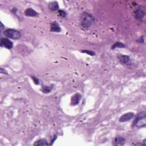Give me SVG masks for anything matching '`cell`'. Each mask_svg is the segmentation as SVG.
I'll use <instances>...</instances> for the list:
<instances>
[{"mask_svg":"<svg viewBox=\"0 0 146 146\" xmlns=\"http://www.w3.org/2000/svg\"><path fill=\"white\" fill-rule=\"evenodd\" d=\"M94 22V17L93 16L87 12L82 13L81 16V26L87 29L92 26Z\"/></svg>","mask_w":146,"mask_h":146,"instance_id":"1","label":"cell"},{"mask_svg":"<svg viewBox=\"0 0 146 146\" xmlns=\"http://www.w3.org/2000/svg\"><path fill=\"white\" fill-rule=\"evenodd\" d=\"M146 126V113L145 112L139 113L136 115L133 122V127L138 128L144 127Z\"/></svg>","mask_w":146,"mask_h":146,"instance_id":"2","label":"cell"},{"mask_svg":"<svg viewBox=\"0 0 146 146\" xmlns=\"http://www.w3.org/2000/svg\"><path fill=\"white\" fill-rule=\"evenodd\" d=\"M4 34L7 38L14 40L19 39L21 36V33L19 31L12 29H8L5 30L4 32Z\"/></svg>","mask_w":146,"mask_h":146,"instance_id":"3","label":"cell"},{"mask_svg":"<svg viewBox=\"0 0 146 146\" xmlns=\"http://www.w3.org/2000/svg\"><path fill=\"white\" fill-rule=\"evenodd\" d=\"M134 13H135V16L136 19H138V21H142V20L144 18V17L145 16L144 10L141 6L138 7L135 10Z\"/></svg>","mask_w":146,"mask_h":146,"instance_id":"4","label":"cell"},{"mask_svg":"<svg viewBox=\"0 0 146 146\" xmlns=\"http://www.w3.org/2000/svg\"><path fill=\"white\" fill-rule=\"evenodd\" d=\"M134 116H135V114L132 112L125 113L123 114V115H122L121 117H120L119 122L123 123V122L130 121L134 118Z\"/></svg>","mask_w":146,"mask_h":146,"instance_id":"5","label":"cell"},{"mask_svg":"<svg viewBox=\"0 0 146 146\" xmlns=\"http://www.w3.org/2000/svg\"><path fill=\"white\" fill-rule=\"evenodd\" d=\"M0 45L2 47H5L8 49H11L13 47V44L10 40L6 38H1Z\"/></svg>","mask_w":146,"mask_h":146,"instance_id":"6","label":"cell"},{"mask_svg":"<svg viewBox=\"0 0 146 146\" xmlns=\"http://www.w3.org/2000/svg\"><path fill=\"white\" fill-rule=\"evenodd\" d=\"M81 99V95L79 93H76L71 97V105L76 106L78 105Z\"/></svg>","mask_w":146,"mask_h":146,"instance_id":"7","label":"cell"},{"mask_svg":"<svg viewBox=\"0 0 146 146\" xmlns=\"http://www.w3.org/2000/svg\"><path fill=\"white\" fill-rule=\"evenodd\" d=\"M50 31L55 33H59L61 31V28L59 25L56 21L53 22L51 24L50 27Z\"/></svg>","mask_w":146,"mask_h":146,"instance_id":"8","label":"cell"},{"mask_svg":"<svg viewBox=\"0 0 146 146\" xmlns=\"http://www.w3.org/2000/svg\"><path fill=\"white\" fill-rule=\"evenodd\" d=\"M126 139L122 136L116 137L114 139L113 144L115 145H123L125 144Z\"/></svg>","mask_w":146,"mask_h":146,"instance_id":"9","label":"cell"},{"mask_svg":"<svg viewBox=\"0 0 146 146\" xmlns=\"http://www.w3.org/2000/svg\"><path fill=\"white\" fill-rule=\"evenodd\" d=\"M25 15L27 17H36L38 15V13L32 8H27L25 11Z\"/></svg>","mask_w":146,"mask_h":146,"instance_id":"10","label":"cell"},{"mask_svg":"<svg viewBox=\"0 0 146 146\" xmlns=\"http://www.w3.org/2000/svg\"><path fill=\"white\" fill-rule=\"evenodd\" d=\"M49 9L51 11H57L59 10V5L57 1H53L50 2L48 5Z\"/></svg>","mask_w":146,"mask_h":146,"instance_id":"11","label":"cell"},{"mask_svg":"<svg viewBox=\"0 0 146 146\" xmlns=\"http://www.w3.org/2000/svg\"><path fill=\"white\" fill-rule=\"evenodd\" d=\"M119 60L122 64L127 65L130 61V58L129 56L126 55H122L119 57Z\"/></svg>","mask_w":146,"mask_h":146,"instance_id":"12","label":"cell"},{"mask_svg":"<svg viewBox=\"0 0 146 146\" xmlns=\"http://www.w3.org/2000/svg\"><path fill=\"white\" fill-rule=\"evenodd\" d=\"M49 145V144L48 143L46 140L44 139H39L38 141H36L34 143V145L35 146H44V145Z\"/></svg>","mask_w":146,"mask_h":146,"instance_id":"13","label":"cell"},{"mask_svg":"<svg viewBox=\"0 0 146 146\" xmlns=\"http://www.w3.org/2000/svg\"><path fill=\"white\" fill-rule=\"evenodd\" d=\"M124 47H126V45L121 42H116L115 43V44H114L112 46H111V48H112V49H114V48H124Z\"/></svg>","mask_w":146,"mask_h":146,"instance_id":"14","label":"cell"},{"mask_svg":"<svg viewBox=\"0 0 146 146\" xmlns=\"http://www.w3.org/2000/svg\"><path fill=\"white\" fill-rule=\"evenodd\" d=\"M53 86H43L42 88H41V91H42V93H44L45 94H48L50 93L51 90L53 89Z\"/></svg>","mask_w":146,"mask_h":146,"instance_id":"15","label":"cell"},{"mask_svg":"<svg viewBox=\"0 0 146 146\" xmlns=\"http://www.w3.org/2000/svg\"><path fill=\"white\" fill-rule=\"evenodd\" d=\"M82 53L87 54L88 55H89L90 56H94L95 55V53L93 51L89 50H82L81 51Z\"/></svg>","mask_w":146,"mask_h":146,"instance_id":"16","label":"cell"},{"mask_svg":"<svg viewBox=\"0 0 146 146\" xmlns=\"http://www.w3.org/2000/svg\"><path fill=\"white\" fill-rule=\"evenodd\" d=\"M58 13L59 16L62 17V18H65V17L67 16L66 12L63 10H59Z\"/></svg>","mask_w":146,"mask_h":146,"instance_id":"17","label":"cell"},{"mask_svg":"<svg viewBox=\"0 0 146 146\" xmlns=\"http://www.w3.org/2000/svg\"><path fill=\"white\" fill-rule=\"evenodd\" d=\"M31 79H33V81H34V84H36V85H38V84H39L38 79L37 78H36V77L32 76V77H31Z\"/></svg>","mask_w":146,"mask_h":146,"instance_id":"18","label":"cell"},{"mask_svg":"<svg viewBox=\"0 0 146 146\" xmlns=\"http://www.w3.org/2000/svg\"><path fill=\"white\" fill-rule=\"evenodd\" d=\"M136 42H139V43H144V39L143 37H140V38L138 40H137Z\"/></svg>","mask_w":146,"mask_h":146,"instance_id":"19","label":"cell"},{"mask_svg":"<svg viewBox=\"0 0 146 146\" xmlns=\"http://www.w3.org/2000/svg\"><path fill=\"white\" fill-rule=\"evenodd\" d=\"M1 73L2 74H8L7 73V71H6L5 69H4V68H1Z\"/></svg>","mask_w":146,"mask_h":146,"instance_id":"20","label":"cell"},{"mask_svg":"<svg viewBox=\"0 0 146 146\" xmlns=\"http://www.w3.org/2000/svg\"><path fill=\"white\" fill-rule=\"evenodd\" d=\"M57 135H55V136H54L53 139L52 140V141H51V142H52V143H51V145H52V144H53V143H54V141H55V140L57 139Z\"/></svg>","mask_w":146,"mask_h":146,"instance_id":"21","label":"cell"},{"mask_svg":"<svg viewBox=\"0 0 146 146\" xmlns=\"http://www.w3.org/2000/svg\"><path fill=\"white\" fill-rule=\"evenodd\" d=\"M4 27H5V26H4V25L2 24V23L1 22V33H2V31L3 29H4Z\"/></svg>","mask_w":146,"mask_h":146,"instance_id":"22","label":"cell"}]
</instances>
